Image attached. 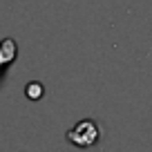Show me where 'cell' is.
Returning a JSON list of instances; mask_svg holds the SVG:
<instances>
[{
  "label": "cell",
  "mask_w": 152,
  "mask_h": 152,
  "mask_svg": "<svg viewBox=\"0 0 152 152\" xmlns=\"http://www.w3.org/2000/svg\"><path fill=\"white\" fill-rule=\"evenodd\" d=\"M101 139V128L94 119H83L67 130V141L76 148H92Z\"/></svg>",
  "instance_id": "obj_1"
},
{
  "label": "cell",
  "mask_w": 152,
  "mask_h": 152,
  "mask_svg": "<svg viewBox=\"0 0 152 152\" xmlns=\"http://www.w3.org/2000/svg\"><path fill=\"white\" fill-rule=\"evenodd\" d=\"M40 94H43L40 83H31V85H27V96H29V99H40Z\"/></svg>",
  "instance_id": "obj_2"
}]
</instances>
